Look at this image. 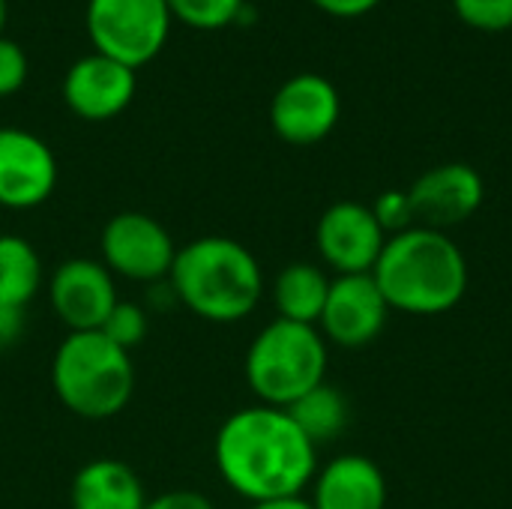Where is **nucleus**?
Listing matches in <instances>:
<instances>
[{
    "label": "nucleus",
    "mask_w": 512,
    "mask_h": 509,
    "mask_svg": "<svg viewBox=\"0 0 512 509\" xmlns=\"http://www.w3.org/2000/svg\"><path fill=\"white\" fill-rule=\"evenodd\" d=\"M330 282L327 273L315 264L297 261L288 264L273 285V303L282 321H294V324H309L318 327L327 294H330Z\"/></svg>",
    "instance_id": "f3484780"
},
{
    "label": "nucleus",
    "mask_w": 512,
    "mask_h": 509,
    "mask_svg": "<svg viewBox=\"0 0 512 509\" xmlns=\"http://www.w3.org/2000/svg\"><path fill=\"white\" fill-rule=\"evenodd\" d=\"M252 509H315V507H312V501H303V498L297 495V498H279V501L252 504Z\"/></svg>",
    "instance_id": "cd10ccee"
},
{
    "label": "nucleus",
    "mask_w": 512,
    "mask_h": 509,
    "mask_svg": "<svg viewBox=\"0 0 512 509\" xmlns=\"http://www.w3.org/2000/svg\"><path fill=\"white\" fill-rule=\"evenodd\" d=\"M135 96V69L99 51L75 60L63 78V102L81 120H111Z\"/></svg>",
    "instance_id": "4468645a"
},
{
    "label": "nucleus",
    "mask_w": 512,
    "mask_h": 509,
    "mask_svg": "<svg viewBox=\"0 0 512 509\" xmlns=\"http://www.w3.org/2000/svg\"><path fill=\"white\" fill-rule=\"evenodd\" d=\"M102 264L117 279L129 282H159L168 279L177 246L168 234V228L138 210L117 213L102 228Z\"/></svg>",
    "instance_id": "0eeeda50"
},
{
    "label": "nucleus",
    "mask_w": 512,
    "mask_h": 509,
    "mask_svg": "<svg viewBox=\"0 0 512 509\" xmlns=\"http://www.w3.org/2000/svg\"><path fill=\"white\" fill-rule=\"evenodd\" d=\"M57 186V159L51 147L15 126L0 129V207L33 210L51 198Z\"/></svg>",
    "instance_id": "ddd939ff"
},
{
    "label": "nucleus",
    "mask_w": 512,
    "mask_h": 509,
    "mask_svg": "<svg viewBox=\"0 0 512 509\" xmlns=\"http://www.w3.org/2000/svg\"><path fill=\"white\" fill-rule=\"evenodd\" d=\"M285 411L315 447L336 441L348 426V399L327 381L318 384L315 390H309L306 396H300Z\"/></svg>",
    "instance_id": "6ab92c4d"
},
{
    "label": "nucleus",
    "mask_w": 512,
    "mask_h": 509,
    "mask_svg": "<svg viewBox=\"0 0 512 509\" xmlns=\"http://www.w3.org/2000/svg\"><path fill=\"white\" fill-rule=\"evenodd\" d=\"M168 282L174 297L210 324L249 318L264 294L258 258L243 243L216 234L177 249Z\"/></svg>",
    "instance_id": "7ed1b4c3"
},
{
    "label": "nucleus",
    "mask_w": 512,
    "mask_h": 509,
    "mask_svg": "<svg viewBox=\"0 0 512 509\" xmlns=\"http://www.w3.org/2000/svg\"><path fill=\"white\" fill-rule=\"evenodd\" d=\"M144 509H216L201 492H165L159 498H147Z\"/></svg>",
    "instance_id": "393cba45"
},
{
    "label": "nucleus",
    "mask_w": 512,
    "mask_h": 509,
    "mask_svg": "<svg viewBox=\"0 0 512 509\" xmlns=\"http://www.w3.org/2000/svg\"><path fill=\"white\" fill-rule=\"evenodd\" d=\"M321 12L336 15V18H360L372 12L381 0H312Z\"/></svg>",
    "instance_id": "a878e982"
},
{
    "label": "nucleus",
    "mask_w": 512,
    "mask_h": 509,
    "mask_svg": "<svg viewBox=\"0 0 512 509\" xmlns=\"http://www.w3.org/2000/svg\"><path fill=\"white\" fill-rule=\"evenodd\" d=\"M84 21L93 51L135 72L165 48L171 30L165 0H87Z\"/></svg>",
    "instance_id": "423d86ee"
},
{
    "label": "nucleus",
    "mask_w": 512,
    "mask_h": 509,
    "mask_svg": "<svg viewBox=\"0 0 512 509\" xmlns=\"http://www.w3.org/2000/svg\"><path fill=\"white\" fill-rule=\"evenodd\" d=\"M42 288V261L30 240L18 234H0V303L27 309Z\"/></svg>",
    "instance_id": "a211bd4d"
},
{
    "label": "nucleus",
    "mask_w": 512,
    "mask_h": 509,
    "mask_svg": "<svg viewBox=\"0 0 512 509\" xmlns=\"http://www.w3.org/2000/svg\"><path fill=\"white\" fill-rule=\"evenodd\" d=\"M456 15L486 33H504L512 27V0H453Z\"/></svg>",
    "instance_id": "4be33fe9"
},
{
    "label": "nucleus",
    "mask_w": 512,
    "mask_h": 509,
    "mask_svg": "<svg viewBox=\"0 0 512 509\" xmlns=\"http://www.w3.org/2000/svg\"><path fill=\"white\" fill-rule=\"evenodd\" d=\"M372 276L390 309L405 315H444L468 291L465 252L447 231L420 225L387 237Z\"/></svg>",
    "instance_id": "f03ea898"
},
{
    "label": "nucleus",
    "mask_w": 512,
    "mask_h": 509,
    "mask_svg": "<svg viewBox=\"0 0 512 509\" xmlns=\"http://www.w3.org/2000/svg\"><path fill=\"white\" fill-rule=\"evenodd\" d=\"M24 333V312L0 303V351L12 348Z\"/></svg>",
    "instance_id": "bb28decb"
},
{
    "label": "nucleus",
    "mask_w": 512,
    "mask_h": 509,
    "mask_svg": "<svg viewBox=\"0 0 512 509\" xmlns=\"http://www.w3.org/2000/svg\"><path fill=\"white\" fill-rule=\"evenodd\" d=\"M327 339L318 327L270 321L246 351V381L261 405L291 408L300 396L324 384Z\"/></svg>",
    "instance_id": "39448f33"
},
{
    "label": "nucleus",
    "mask_w": 512,
    "mask_h": 509,
    "mask_svg": "<svg viewBox=\"0 0 512 509\" xmlns=\"http://www.w3.org/2000/svg\"><path fill=\"white\" fill-rule=\"evenodd\" d=\"M408 198L414 210V225L447 231L468 222L480 210L486 198V183L477 168L465 162H444L423 171L411 183Z\"/></svg>",
    "instance_id": "9b49d317"
},
{
    "label": "nucleus",
    "mask_w": 512,
    "mask_h": 509,
    "mask_svg": "<svg viewBox=\"0 0 512 509\" xmlns=\"http://www.w3.org/2000/svg\"><path fill=\"white\" fill-rule=\"evenodd\" d=\"M27 54L15 39L0 36V96H12L27 81Z\"/></svg>",
    "instance_id": "b1692460"
},
{
    "label": "nucleus",
    "mask_w": 512,
    "mask_h": 509,
    "mask_svg": "<svg viewBox=\"0 0 512 509\" xmlns=\"http://www.w3.org/2000/svg\"><path fill=\"white\" fill-rule=\"evenodd\" d=\"M372 213H375L378 225L384 228V234H390V237L414 228V210H411L408 192H399V189L381 192L372 204Z\"/></svg>",
    "instance_id": "5701e85b"
},
{
    "label": "nucleus",
    "mask_w": 512,
    "mask_h": 509,
    "mask_svg": "<svg viewBox=\"0 0 512 509\" xmlns=\"http://www.w3.org/2000/svg\"><path fill=\"white\" fill-rule=\"evenodd\" d=\"M315 246L324 264L333 267L339 276H357L375 270L387 246V234L378 225L372 207L360 201H339L321 213Z\"/></svg>",
    "instance_id": "1a4fd4ad"
},
{
    "label": "nucleus",
    "mask_w": 512,
    "mask_h": 509,
    "mask_svg": "<svg viewBox=\"0 0 512 509\" xmlns=\"http://www.w3.org/2000/svg\"><path fill=\"white\" fill-rule=\"evenodd\" d=\"M390 303L372 273L336 276L321 312V336L339 348H366L387 327Z\"/></svg>",
    "instance_id": "9d476101"
},
{
    "label": "nucleus",
    "mask_w": 512,
    "mask_h": 509,
    "mask_svg": "<svg viewBox=\"0 0 512 509\" xmlns=\"http://www.w3.org/2000/svg\"><path fill=\"white\" fill-rule=\"evenodd\" d=\"M6 12H9V6H6V0H0V36H3V27H6Z\"/></svg>",
    "instance_id": "c85d7f7f"
},
{
    "label": "nucleus",
    "mask_w": 512,
    "mask_h": 509,
    "mask_svg": "<svg viewBox=\"0 0 512 509\" xmlns=\"http://www.w3.org/2000/svg\"><path fill=\"white\" fill-rule=\"evenodd\" d=\"M312 507L384 509L387 507V480L372 459L360 453L339 456L321 474H315Z\"/></svg>",
    "instance_id": "2eb2a0df"
},
{
    "label": "nucleus",
    "mask_w": 512,
    "mask_h": 509,
    "mask_svg": "<svg viewBox=\"0 0 512 509\" xmlns=\"http://www.w3.org/2000/svg\"><path fill=\"white\" fill-rule=\"evenodd\" d=\"M171 18L198 27V30H219L243 12V0H165Z\"/></svg>",
    "instance_id": "aec40b11"
},
{
    "label": "nucleus",
    "mask_w": 512,
    "mask_h": 509,
    "mask_svg": "<svg viewBox=\"0 0 512 509\" xmlns=\"http://www.w3.org/2000/svg\"><path fill=\"white\" fill-rule=\"evenodd\" d=\"M147 312L138 303L129 300H117V306L111 309V315L105 318V324L99 327V333L105 339H111L117 348L132 351L147 339Z\"/></svg>",
    "instance_id": "412c9836"
},
{
    "label": "nucleus",
    "mask_w": 512,
    "mask_h": 509,
    "mask_svg": "<svg viewBox=\"0 0 512 509\" xmlns=\"http://www.w3.org/2000/svg\"><path fill=\"white\" fill-rule=\"evenodd\" d=\"M51 384L63 408L75 417L108 420L117 417L132 399V357L99 330L69 333L54 354Z\"/></svg>",
    "instance_id": "20e7f679"
},
{
    "label": "nucleus",
    "mask_w": 512,
    "mask_h": 509,
    "mask_svg": "<svg viewBox=\"0 0 512 509\" xmlns=\"http://www.w3.org/2000/svg\"><path fill=\"white\" fill-rule=\"evenodd\" d=\"M48 300L69 333H87L105 324L120 297L114 276L102 261L69 258L51 273Z\"/></svg>",
    "instance_id": "f8f14e48"
},
{
    "label": "nucleus",
    "mask_w": 512,
    "mask_h": 509,
    "mask_svg": "<svg viewBox=\"0 0 512 509\" xmlns=\"http://www.w3.org/2000/svg\"><path fill=\"white\" fill-rule=\"evenodd\" d=\"M318 447L282 408L252 405L216 432V468L231 492L252 504L297 498L318 474Z\"/></svg>",
    "instance_id": "f257e3e1"
},
{
    "label": "nucleus",
    "mask_w": 512,
    "mask_h": 509,
    "mask_svg": "<svg viewBox=\"0 0 512 509\" xmlns=\"http://www.w3.org/2000/svg\"><path fill=\"white\" fill-rule=\"evenodd\" d=\"M339 114L342 99L336 84L315 72H300L288 78L270 102L273 132L297 147L324 141L336 129Z\"/></svg>",
    "instance_id": "6e6552de"
},
{
    "label": "nucleus",
    "mask_w": 512,
    "mask_h": 509,
    "mask_svg": "<svg viewBox=\"0 0 512 509\" xmlns=\"http://www.w3.org/2000/svg\"><path fill=\"white\" fill-rule=\"evenodd\" d=\"M72 509H144L147 495L138 474L117 459L87 462L69 489Z\"/></svg>",
    "instance_id": "dca6fc26"
}]
</instances>
